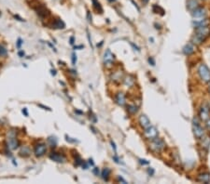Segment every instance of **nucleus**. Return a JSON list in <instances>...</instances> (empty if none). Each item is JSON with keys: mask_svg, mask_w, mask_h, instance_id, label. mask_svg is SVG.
I'll return each instance as SVG.
<instances>
[{"mask_svg": "<svg viewBox=\"0 0 210 184\" xmlns=\"http://www.w3.org/2000/svg\"><path fill=\"white\" fill-rule=\"evenodd\" d=\"M66 140L69 141V142H76V141H77L76 140H71V138H69V137H67V136H66Z\"/></svg>", "mask_w": 210, "mask_h": 184, "instance_id": "obj_43", "label": "nucleus"}, {"mask_svg": "<svg viewBox=\"0 0 210 184\" xmlns=\"http://www.w3.org/2000/svg\"><path fill=\"white\" fill-rule=\"evenodd\" d=\"M71 62H72L73 65H76V63H77V54H76L75 52H73L71 55Z\"/></svg>", "mask_w": 210, "mask_h": 184, "instance_id": "obj_29", "label": "nucleus"}, {"mask_svg": "<svg viewBox=\"0 0 210 184\" xmlns=\"http://www.w3.org/2000/svg\"><path fill=\"white\" fill-rule=\"evenodd\" d=\"M193 134L196 139L198 140H202L205 137V129L203 128V127L200 124V121L197 117H194L193 119Z\"/></svg>", "mask_w": 210, "mask_h": 184, "instance_id": "obj_3", "label": "nucleus"}, {"mask_svg": "<svg viewBox=\"0 0 210 184\" xmlns=\"http://www.w3.org/2000/svg\"><path fill=\"white\" fill-rule=\"evenodd\" d=\"M86 33H87V37H88V41H89V44H90V45H91V47H92L93 46H92V38H91V34H90V32H89V30H88V29H86Z\"/></svg>", "mask_w": 210, "mask_h": 184, "instance_id": "obj_31", "label": "nucleus"}, {"mask_svg": "<svg viewBox=\"0 0 210 184\" xmlns=\"http://www.w3.org/2000/svg\"><path fill=\"white\" fill-rule=\"evenodd\" d=\"M148 173L149 174L150 176H152V175H153V174H154V170L152 169L151 167H149V168H148Z\"/></svg>", "mask_w": 210, "mask_h": 184, "instance_id": "obj_38", "label": "nucleus"}, {"mask_svg": "<svg viewBox=\"0 0 210 184\" xmlns=\"http://www.w3.org/2000/svg\"><path fill=\"white\" fill-rule=\"evenodd\" d=\"M137 111H138V107H137L136 105H135V104H129L127 106V112L130 114H132V115L136 114L137 113Z\"/></svg>", "mask_w": 210, "mask_h": 184, "instance_id": "obj_24", "label": "nucleus"}, {"mask_svg": "<svg viewBox=\"0 0 210 184\" xmlns=\"http://www.w3.org/2000/svg\"><path fill=\"white\" fill-rule=\"evenodd\" d=\"M136 80H135V77L133 75H127L126 77L123 78V84H124L127 88H132V86H135Z\"/></svg>", "mask_w": 210, "mask_h": 184, "instance_id": "obj_18", "label": "nucleus"}, {"mask_svg": "<svg viewBox=\"0 0 210 184\" xmlns=\"http://www.w3.org/2000/svg\"><path fill=\"white\" fill-rule=\"evenodd\" d=\"M24 55H25V53H24V51H23V50H20V51L18 52V56L20 57V58H23Z\"/></svg>", "mask_w": 210, "mask_h": 184, "instance_id": "obj_39", "label": "nucleus"}, {"mask_svg": "<svg viewBox=\"0 0 210 184\" xmlns=\"http://www.w3.org/2000/svg\"><path fill=\"white\" fill-rule=\"evenodd\" d=\"M65 27V23L61 20V19H54L52 23V29H64Z\"/></svg>", "mask_w": 210, "mask_h": 184, "instance_id": "obj_16", "label": "nucleus"}, {"mask_svg": "<svg viewBox=\"0 0 210 184\" xmlns=\"http://www.w3.org/2000/svg\"><path fill=\"white\" fill-rule=\"evenodd\" d=\"M88 164H91L92 167H93V166H94V163L92 162V159H89V162H88Z\"/></svg>", "mask_w": 210, "mask_h": 184, "instance_id": "obj_47", "label": "nucleus"}, {"mask_svg": "<svg viewBox=\"0 0 210 184\" xmlns=\"http://www.w3.org/2000/svg\"><path fill=\"white\" fill-rule=\"evenodd\" d=\"M139 163L141 164H143V166H144V164H149V162L147 161V160H145V159H139Z\"/></svg>", "mask_w": 210, "mask_h": 184, "instance_id": "obj_33", "label": "nucleus"}, {"mask_svg": "<svg viewBox=\"0 0 210 184\" xmlns=\"http://www.w3.org/2000/svg\"><path fill=\"white\" fill-rule=\"evenodd\" d=\"M203 142H202V147L204 149H205L206 151L208 150L209 146H210V138H203Z\"/></svg>", "mask_w": 210, "mask_h": 184, "instance_id": "obj_26", "label": "nucleus"}, {"mask_svg": "<svg viewBox=\"0 0 210 184\" xmlns=\"http://www.w3.org/2000/svg\"><path fill=\"white\" fill-rule=\"evenodd\" d=\"M118 179H119L120 181H122L123 183H126V180H125V179H123L121 177H119V178H118Z\"/></svg>", "mask_w": 210, "mask_h": 184, "instance_id": "obj_48", "label": "nucleus"}, {"mask_svg": "<svg viewBox=\"0 0 210 184\" xmlns=\"http://www.w3.org/2000/svg\"><path fill=\"white\" fill-rule=\"evenodd\" d=\"M87 20L89 23H92V15H91V12L89 11H87Z\"/></svg>", "mask_w": 210, "mask_h": 184, "instance_id": "obj_35", "label": "nucleus"}, {"mask_svg": "<svg viewBox=\"0 0 210 184\" xmlns=\"http://www.w3.org/2000/svg\"><path fill=\"white\" fill-rule=\"evenodd\" d=\"M158 135H159V132L157 128L153 127V125H150L148 128L144 129V137L149 140H155L156 138H158Z\"/></svg>", "mask_w": 210, "mask_h": 184, "instance_id": "obj_8", "label": "nucleus"}, {"mask_svg": "<svg viewBox=\"0 0 210 184\" xmlns=\"http://www.w3.org/2000/svg\"><path fill=\"white\" fill-rule=\"evenodd\" d=\"M207 12L205 11V8L199 7L193 11V22H196V21H201L204 20V19L206 18Z\"/></svg>", "mask_w": 210, "mask_h": 184, "instance_id": "obj_9", "label": "nucleus"}, {"mask_svg": "<svg viewBox=\"0 0 210 184\" xmlns=\"http://www.w3.org/2000/svg\"><path fill=\"white\" fill-rule=\"evenodd\" d=\"M195 51V47L193 46V43H188L187 45H185V47H183V53L187 56H190L193 54Z\"/></svg>", "mask_w": 210, "mask_h": 184, "instance_id": "obj_15", "label": "nucleus"}, {"mask_svg": "<svg viewBox=\"0 0 210 184\" xmlns=\"http://www.w3.org/2000/svg\"><path fill=\"white\" fill-rule=\"evenodd\" d=\"M110 173H111V170H110L108 167H105V168L102 170V173H101L102 179H103L105 181H108L109 176H110Z\"/></svg>", "mask_w": 210, "mask_h": 184, "instance_id": "obj_23", "label": "nucleus"}, {"mask_svg": "<svg viewBox=\"0 0 210 184\" xmlns=\"http://www.w3.org/2000/svg\"><path fill=\"white\" fill-rule=\"evenodd\" d=\"M205 125H206L207 129H208V130H210V118H209V119H207V120L205 121Z\"/></svg>", "mask_w": 210, "mask_h": 184, "instance_id": "obj_36", "label": "nucleus"}, {"mask_svg": "<svg viewBox=\"0 0 210 184\" xmlns=\"http://www.w3.org/2000/svg\"><path fill=\"white\" fill-rule=\"evenodd\" d=\"M50 159L56 162V163H64L65 162V156L64 155V154L60 153V152H52L50 155H49Z\"/></svg>", "mask_w": 210, "mask_h": 184, "instance_id": "obj_12", "label": "nucleus"}, {"mask_svg": "<svg viewBox=\"0 0 210 184\" xmlns=\"http://www.w3.org/2000/svg\"><path fill=\"white\" fill-rule=\"evenodd\" d=\"M19 146H20V142L19 140L16 137V134L14 131H9L8 134V138H7V147L9 150H16Z\"/></svg>", "mask_w": 210, "mask_h": 184, "instance_id": "obj_4", "label": "nucleus"}, {"mask_svg": "<svg viewBox=\"0 0 210 184\" xmlns=\"http://www.w3.org/2000/svg\"><path fill=\"white\" fill-rule=\"evenodd\" d=\"M115 101L118 105L120 106H124L126 104V99H125V95L122 92H118L115 95Z\"/></svg>", "mask_w": 210, "mask_h": 184, "instance_id": "obj_14", "label": "nucleus"}, {"mask_svg": "<svg viewBox=\"0 0 210 184\" xmlns=\"http://www.w3.org/2000/svg\"><path fill=\"white\" fill-rule=\"evenodd\" d=\"M208 90H209V92H210V82L208 83Z\"/></svg>", "mask_w": 210, "mask_h": 184, "instance_id": "obj_52", "label": "nucleus"}, {"mask_svg": "<svg viewBox=\"0 0 210 184\" xmlns=\"http://www.w3.org/2000/svg\"><path fill=\"white\" fill-rule=\"evenodd\" d=\"M48 142H49L50 146L52 148H54V147H56V145H57V139L55 137H52V136L49 137V138H48Z\"/></svg>", "mask_w": 210, "mask_h": 184, "instance_id": "obj_27", "label": "nucleus"}, {"mask_svg": "<svg viewBox=\"0 0 210 184\" xmlns=\"http://www.w3.org/2000/svg\"><path fill=\"white\" fill-rule=\"evenodd\" d=\"M35 11H36V14L42 19H46L50 16V11H48L47 8L43 5H37L36 8H35Z\"/></svg>", "mask_w": 210, "mask_h": 184, "instance_id": "obj_11", "label": "nucleus"}, {"mask_svg": "<svg viewBox=\"0 0 210 184\" xmlns=\"http://www.w3.org/2000/svg\"><path fill=\"white\" fill-rule=\"evenodd\" d=\"M197 180L203 183H209L210 182V174L209 173H202L198 175Z\"/></svg>", "mask_w": 210, "mask_h": 184, "instance_id": "obj_20", "label": "nucleus"}, {"mask_svg": "<svg viewBox=\"0 0 210 184\" xmlns=\"http://www.w3.org/2000/svg\"><path fill=\"white\" fill-rule=\"evenodd\" d=\"M22 112H23V113H24L25 116H28V112H27V109H26V108H24V109L22 110Z\"/></svg>", "mask_w": 210, "mask_h": 184, "instance_id": "obj_44", "label": "nucleus"}, {"mask_svg": "<svg viewBox=\"0 0 210 184\" xmlns=\"http://www.w3.org/2000/svg\"><path fill=\"white\" fill-rule=\"evenodd\" d=\"M19 155L21 157H28L31 155V149L29 146H22L21 150L19 152Z\"/></svg>", "mask_w": 210, "mask_h": 184, "instance_id": "obj_17", "label": "nucleus"}, {"mask_svg": "<svg viewBox=\"0 0 210 184\" xmlns=\"http://www.w3.org/2000/svg\"><path fill=\"white\" fill-rule=\"evenodd\" d=\"M8 55V50L7 48L0 44V57H6Z\"/></svg>", "mask_w": 210, "mask_h": 184, "instance_id": "obj_28", "label": "nucleus"}, {"mask_svg": "<svg viewBox=\"0 0 210 184\" xmlns=\"http://www.w3.org/2000/svg\"><path fill=\"white\" fill-rule=\"evenodd\" d=\"M47 152V145L45 143H39L35 146L34 153L36 157H42Z\"/></svg>", "mask_w": 210, "mask_h": 184, "instance_id": "obj_10", "label": "nucleus"}, {"mask_svg": "<svg viewBox=\"0 0 210 184\" xmlns=\"http://www.w3.org/2000/svg\"><path fill=\"white\" fill-rule=\"evenodd\" d=\"M149 62L152 66H154V65H155V62H154V60L152 59L151 57H150V58H149Z\"/></svg>", "mask_w": 210, "mask_h": 184, "instance_id": "obj_37", "label": "nucleus"}, {"mask_svg": "<svg viewBox=\"0 0 210 184\" xmlns=\"http://www.w3.org/2000/svg\"><path fill=\"white\" fill-rule=\"evenodd\" d=\"M52 75H55V74H56V71H55V70H52Z\"/></svg>", "mask_w": 210, "mask_h": 184, "instance_id": "obj_50", "label": "nucleus"}, {"mask_svg": "<svg viewBox=\"0 0 210 184\" xmlns=\"http://www.w3.org/2000/svg\"><path fill=\"white\" fill-rule=\"evenodd\" d=\"M39 107H41V108H43L44 110H48V111H51V108H49V107H47V106H44V105H42V104H39Z\"/></svg>", "mask_w": 210, "mask_h": 184, "instance_id": "obj_40", "label": "nucleus"}, {"mask_svg": "<svg viewBox=\"0 0 210 184\" xmlns=\"http://www.w3.org/2000/svg\"><path fill=\"white\" fill-rule=\"evenodd\" d=\"M199 117L204 122L210 118V107L207 103H203L201 105L199 110Z\"/></svg>", "mask_w": 210, "mask_h": 184, "instance_id": "obj_6", "label": "nucleus"}, {"mask_svg": "<svg viewBox=\"0 0 210 184\" xmlns=\"http://www.w3.org/2000/svg\"><path fill=\"white\" fill-rule=\"evenodd\" d=\"M23 40H22V38H18V40H17V42H16V47H17V48L18 50H20V48L22 47V45H23Z\"/></svg>", "mask_w": 210, "mask_h": 184, "instance_id": "obj_30", "label": "nucleus"}, {"mask_svg": "<svg viewBox=\"0 0 210 184\" xmlns=\"http://www.w3.org/2000/svg\"><path fill=\"white\" fill-rule=\"evenodd\" d=\"M165 146H166L165 142L161 139H159V138H156L153 140H150V143H149V149L154 152H161L165 148Z\"/></svg>", "mask_w": 210, "mask_h": 184, "instance_id": "obj_5", "label": "nucleus"}, {"mask_svg": "<svg viewBox=\"0 0 210 184\" xmlns=\"http://www.w3.org/2000/svg\"><path fill=\"white\" fill-rule=\"evenodd\" d=\"M110 143H111V145H112V148L114 149V151H115V152H117V148H116V145H115V143H114L112 140L110 141Z\"/></svg>", "mask_w": 210, "mask_h": 184, "instance_id": "obj_41", "label": "nucleus"}, {"mask_svg": "<svg viewBox=\"0 0 210 184\" xmlns=\"http://www.w3.org/2000/svg\"><path fill=\"white\" fill-rule=\"evenodd\" d=\"M108 1H109V2H115L116 0H108Z\"/></svg>", "mask_w": 210, "mask_h": 184, "instance_id": "obj_53", "label": "nucleus"}, {"mask_svg": "<svg viewBox=\"0 0 210 184\" xmlns=\"http://www.w3.org/2000/svg\"><path fill=\"white\" fill-rule=\"evenodd\" d=\"M210 35V27L205 26L195 28V33L192 37V43L194 45H201L205 42V40Z\"/></svg>", "mask_w": 210, "mask_h": 184, "instance_id": "obj_1", "label": "nucleus"}, {"mask_svg": "<svg viewBox=\"0 0 210 184\" xmlns=\"http://www.w3.org/2000/svg\"><path fill=\"white\" fill-rule=\"evenodd\" d=\"M92 6H93L95 11H99V13H103V8H102L101 4L98 2V0H92Z\"/></svg>", "mask_w": 210, "mask_h": 184, "instance_id": "obj_25", "label": "nucleus"}, {"mask_svg": "<svg viewBox=\"0 0 210 184\" xmlns=\"http://www.w3.org/2000/svg\"><path fill=\"white\" fill-rule=\"evenodd\" d=\"M123 79V74H122V72L121 71H116L114 72L111 75V80L116 82V83H119L121 82V80Z\"/></svg>", "mask_w": 210, "mask_h": 184, "instance_id": "obj_19", "label": "nucleus"}, {"mask_svg": "<svg viewBox=\"0 0 210 184\" xmlns=\"http://www.w3.org/2000/svg\"><path fill=\"white\" fill-rule=\"evenodd\" d=\"M83 47H84V46H82V45L76 46V47H75V50H80V48H83Z\"/></svg>", "mask_w": 210, "mask_h": 184, "instance_id": "obj_46", "label": "nucleus"}, {"mask_svg": "<svg viewBox=\"0 0 210 184\" xmlns=\"http://www.w3.org/2000/svg\"><path fill=\"white\" fill-rule=\"evenodd\" d=\"M14 17L18 19V21H20V22H24V19H23V18H21V17H19L18 15H15Z\"/></svg>", "mask_w": 210, "mask_h": 184, "instance_id": "obj_45", "label": "nucleus"}, {"mask_svg": "<svg viewBox=\"0 0 210 184\" xmlns=\"http://www.w3.org/2000/svg\"><path fill=\"white\" fill-rule=\"evenodd\" d=\"M187 8H188L189 11H193L194 9L199 8L198 1H197V0H188V1H187Z\"/></svg>", "mask_w": 210, "mask_h": 184, "instance_id": "obj_21", "label": "nucleus"}, {"mask_svg": "<svg viewBox=\"0 0 210 184\" xmlns=\"http://www.w3.org/2000/svg\"><path fill=\"white\" fill-rule=\"evenodd\" d=\"M114 60H115V56H114V54L111 52V50L108 48V50H106V51H105L104 57H103V61H104L105 66L108 67V68L113 66Z\"/></svg>", "mask_w": 210, "mask_h": 184, "instance_id": "obj_7", "label": "nucleus"}, {"mask_svg": "<svg viewBox=\"0 0 210 184\" xmlns=\"http://www.w3.org/2000/svg\"><path fill=\"white\" fill-rule=\"evenodd\" d=\"M209 20L207 18L204 19V20L201 21H196V22H193V24L195 26V28H200V27H205V26H208L209 24Z\"/></svg>", "mask_w": 210, "mask_h": 184, "instance_id": "obj_22", "label": "nucleus"}, {"mask_svg": "<svg viewBox=\"0 0 210 184\" xmlns=\"http://www.w3.org/2000/svg\"><path fill=\"white\" fill-rule=\"evenodd\" d=\"M69 41H70V45H74V43H75V37H74V36H71Z\"/></svg>", "mask_w": 210, "mask_h": 184, "instance_id": "obj_42", "label": "nucleus"}, {"mask_svg": "<svg viewBox=\"0 0 210 184\" xmlns=\"http://www.w3.org/2000/svg\"><path fill=\"white\" fill-rule=\"evenodd\" d=\"M138 122H139V125H140V127L142 128H148L149 127H150V121L149 119V117L146 115V114H141L139 116V118H138Z\"/></svg>", "mask_w": 210, "mask_h": 184, "instance_id": "obj_13", "label": "nucleus"}, {"mask_svg": "<svg viewBox=\"0 0 210 184\" xmlns=\"http://www.w3.org/2000/svg\"><path fill=\"white\" fill-rule=\"evenodd\" d=\"M197 73L199 74V77L201 78L203 82L205 83L210 82V69L205 63L199 64L198 68H197Z\"/></svg>", "mask_w": 210, "mask_h": 184, "instance_id": "obj_2", "label": "nucleus"}, {"mask_svg": "<svg viewBox=\"0 0 210 184\" xmlns=\"http://www.w3.org/2000/svg\"><path fill=\"white\" fill-rule=\"evenodd\" d=\"M81 167H82V168H83V169H88L89 164H87L86 162H84V161H83V163L81 164Z\"/></svg>", "mask_w": 210, "mask_h": 184, "instance_id": "obj_34", "label": "nucleus"}, {"mask_svg": "<svg viewBox=\"0 0 210 184\" xmlns=\"http://www.w3.org/2000/svg\"><path fill=\"white\" fill-rule=\"evenodd\" d=\"M99 172H100V170H99L98 167H94V168L92 169V173L94 174L95 176H98V175H99Z\"/></svg>", "mask_w": 210, "mask_h": 184, "instance_id": "obj_32", "label": "nucleus"}, {"mask_svg": "<svg viewBox=\"0 0 210 184\" xmlns=\"http://www.w3.org/2000/svg\"><path fill=\"white\" fill-rule=\"evenodd\" d=\"M113 160L115 161L116 163H120V161H119V158H118L117 156H114V157H113Z\"/></svg>", "mask_w": 210, "mask_h": 184, "instance_id": "obj_49", "label": "nucleus"}, {"mask_svg": "<svg viewBox=\"0 0 210 184\" xmlns=\"http://www.w3.org/2000/svg\"><path fill=\"white\" fill-rule=\"evenodd\" d=\"M75 112H76V113H80V114H82V113H83L82 112H80V111H78V110H76Z\"/></svg>", "mask_w": 210, "mask_h": 184, "instance_id": "obj_51", "label": "nucleus"}]
</instances>
